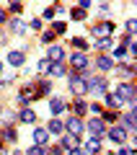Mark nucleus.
I'll return each mask as SVG.
<instances>
[{
    "label": "nucleus",
    "instance_id": "2",
    "mask_svg": "<svg viewBox=\"0 0 137 155\" xmlns=\"http://www.w3.org/2000/svg\"><path fill=\"white\" fill-rule=\"evenodd\" d=\"M85 91H91V93H106V80L104 78H91V83L85 85Z\"/></svg>",
    "mask_w": 137,
    "mask_h": 155
},
{
    "label": "nucleus",
    "instance_id": "11",
    "mask_svg": "<svg viewBox=\"0 0 137 155\" xmlns=\"http://www.w3.org/2000/svg\"><path fill=\"white\" fill-rule=\"evenodd\" d=\"M96 67H99V70H111V67H114V62H111V57H106V54H101L99 60H96Z\"/></svg>",
    "mask_w": 137,
    "mask_h": 155
},
{
    "label": "nucleus",
    "instance_id": "6",
    "mask_svg": "<svg viewBox=\"0 0 137 155\" xmlns=\"http://www.w3.org/2000/svg\"><path fill=\"white\" fill-rule=\"evenodd\" d=\"M70 65L75 67V70H85V67H88V60H85V54H83V52H78V54L70 57Z\"/></svg>",
    "mask_w": 137,
    "mask_h": 155
},
{
    "label": "nucleus",
    "instance_id": "16",
    "mask_svg": "<svg viewBox=\"0 0 137 155\" xmlns=\"http://www.w3.org/2000/svg\"><path fill=\"white\" fill-rule=\"evenodd\" d=\"M122 129H124V132H132V129H135V111H129V114L124 116V127Z\"/></svg>",
    "mask_w": 137,
    "mask_h": 155
},
{
    "label": "nucleus",
    "instance_id": "21",
    "mask_svg": "<svg viewBox=\"0 0 137 155\" xmlns=\"http://www.w3.org/2000/svg\"><path fill=\"white\" fill-rule=\"evenodd\" d=\"M49 72H52L55 78H60V75H65V67H62V65H52V67H49Z\"/></svg>",
    "mask_w": 137,
    "mask_h": 155
},
{
    "label": "nucleus",
    "instance_id": "15",
    "mask_svg": "<svg viewBox=\"0 0 137 155\" xmlns=\"http://www.w3.org/2000/svg\"><path fill=\"white\" fill-rule=\"evenodd\" d=\"M21 122H26V124L36 122V111H31V109H23V111H21Z\"/></svg>",
    "mask_w": 137,
    "mask_h": 155
},
{
    "label": "nucleus",
    "instance_id": "26",
    "mask_svg": "<svg viewBox=\"0 0 137 155\" xmlns=\"http://www.w3.org/2000/svg\"><path fill=\"white\" fill-rule=\"evenodd\" d=\"M44 153H47V150L36 145V147H28V153H26V155H44Z\"/></svg>",
    "mask_w": 137,
    "mask_h": 155
},
{
    "label": "nucleus",
    "instance_id": "14",
    "mask_svg": "<svg viewBox=\"0 0 137 155\" xmlns=\"http://www.w3.org/2000/svg\"><path fill=\"white\" fill-rule=\"evenodd\" d=\"M62 109H65V104H62L60 98H52V101H49V111H52V116L62 114Z\"/></svg>",
    "mask_w": 137,
    "mask_h": 155
},
{
    "label": "nucleus",
    "instance_id": "8",
    "mask_svg": "<svg viewBox=\"0 0 137 155\" xmlns=\"http://www.w3.org/2000/svg\"><path fill=\"white\" fill-rule=\"evenodd\" d=\"M23 60H26V54H23V52H8V62H11L13 67H18V65H23Z\"/></svg>",
    "mask_w": 137,
    "mask_h": 155
},
{
    "label": "nucleus",
    "instance_id": "7",
    "mask_svg": "<svg viewBox=\"0 0 137 155\" xmlns=\"http://www.w3.org/2000/svg\"><path fill=\"white\" fill-rule=\"evenodd\" d=\"M47 140H49V132H47V129H34V142L39 145V147H44V145H47Z\"/></svg>",
    "mask_w": 137,
    "mask_h": 155
},
{
    "label": "nucleus",
    "instance_id": "10",
    "mask_svg": "<svg viewBox=\"0 0 137 155\" xmlns=\"http://www.w3.org/2000/svg\"><path fill=\"white\" fill-rule=\"evenodd\" d=\"M67 129H70V134H75V137H78V134L83 132V122L78 119V116H72L70 122H67Z\"/></svg>",
    "mask_w": 137,
    "mask_h": 155
},
{
    "label": "nucleus",
    "instance_id": "30",
    "mask_svg": "<svg viewBox=\"0 0 137 155\" xmlns=\"http://www.w3.org/2000/svg\"><path fill=\"white\" fill-rule=\"evenodd\" d=\"M91 8V0H80V11H88Z\"/></svg>",
    "mask_w": 137,
    "mask_h": 155
},
{
    "label": "nucleus",
    "instance_id": "3",
    "mask_svg": "<svg viewBox=\"0 0 137 155\" xmlns=\"http://www.w3.org/2000/svg\"><path fill=\"white\" fill-rule=\"evenodd\" d=\"M88 132H91L96 140H99L101 134L106 132V124H104V119H91V122H88Z\"/></svg>",
    "mask_w": 137,
    "mask_h": 155
},
{
    "label": "nucleus",
    "instance_id": "5",
    "mask_svg": "<svg viewBox=\"0 0 137 155\" xmlns=\"http://www.w3.org/2000/svg\"><path fill=\"white\" fill-rule=\"evenodd\" d=\"M109 140H111V142H116V145H122V142L127 140V132H124L122 127H111V129H109Z\"/></svg>",
    "mask_w": 137,
    "mask_h": 155
},
{
    "label": "nucleus",
    "instance_id": "18",
    "mask_svg": "<svg viewBox=\"0 0 137 155\" xmlns=\"http://www.w3.org/2000/svg\"><path fill=\"white\" fill-rule=\"evenodd\" d=\"M99 147H101V140H96V137H93L91 142L85 145V150H83V153H85V155H88V153H99Z\"/></svg>",
    "mask_w": 137,
    "mask_h": 155
},
{
    "label": "nucleus",
    "instance_id": "1",
    "mask_svg": "<svg viewBox=\"0 0 137 155\" xmlns=\"http://www.w3.org/2000/svg\"><path fill=\"white\" fill-rule=\"evenodd\" d=\"M116 96H119L122 104H124V101L132 104V98H135V85H132V83H119V85H116Z\"/></svg>",
    "mask_w": 137,
    "mask_h": 155
},
{
    "label": "nucleus",
    "instance_id": "19",
    "mask_svg": "<svg viewBox=\"0 0 137 155\" xmlns=\"http://www.w3.org/2000/svg\"><path fill=\"white\" fill-rule=\"evenodd\" d=\"M106 104H109L111 109H119L122 101H119V96H116V93H109V96H106Z\"/></svg>",
    "mask_w": 137,
    "mask_h": 155
},
{
    "label": "nucleus",
    "instance_id": "28",
    "mask_svg": "<svg viewBox=\"0 0 137 155\" xmlns=\"http://www.w3.org/2000/svg\"><path fill=\"white\" fill-rule=\"evenodd\" d=\"M135 28H137V21H127V31L135 34Z\"/></svg>",
    "mask_w": 137,
    "mask_h": 155
},
{
    "label": "nucleus",
    "instance_id": "29",
    "mask_svg": "<svg viewBox=\"0 0 137 155\" xmlns=\"http://www.w3.org/2000/svg\"><path fill=\"white\" fill-rule=\"evenodd\" d=\"M114 155H132V150H129V147H119Z\"/></svg>",
    "mask_w": 137,
    "mask_h": 155
},
{
    "label": "nucleus",
    "instance_id": "33",
    "mask_svg": "<svg viewBox=\"0 0 137 155\" xmlns=\"http://www.w3.org/2000/svg\"><path fill=\"white\" fill-rule=\"evenodd\" d=\"M0 21H5V11H0Z\"/></svg>",
    "mask_w": 137,
    "mask_h": 155
},
{
    "label": "nucleus",
    "instance_id": "24",
    "mask_svg": "<svg viewBox=\"0 0 137 155\" xmlns=\"http://www.w3.org/2000/svg\"><path fill=\"white\" fill-rule=\"evenodd\" d=\"M49 67H52L49 60H42V62H39V72H49Z\"/></svg>",
    "mask_w": 137,
    "mask_h": 155
},
{
    "label": "nucleus",
    "instance_id": "20",
    "mask_svg": "<svg viewBox=\"0 0 137 155\" xmlns=\"http://www.w3.org/2000/svg\"><path fill=\"white\" fill-rule=\"evenodd\" d=\"M96 47H99V49H109V47H111V39H109V36L99 39V41H96Z\"/></svg>",
    "mask_w": 137,
    "mask_h": 155
},
{
    "label": "nucleus",
    "instance_id": "27",
    "mask_svg": "<svg viewBox=\"0 0 137 155\" xmlns=\"http://www.w3.org/2000/svg\"><path fill=\"white\" fill-rule=\"evenodd\" d=\"M72 44H75V47H78V49H85V47H88V44H85V41H83V39H72Z\"/></svg>",
    "mask_w": 137,
    "mask_h": 155
},
{
    "label": "nucleus",
    "instance_id": "9",
    "mask_svg": "<svg viewBox=\"0 0 137 155\" xmlns=\"http://www.w3.org/2000/svg\"><path fill=\"white\" fill-rule=\"evenodd\" d=\"M62 57H65L62 47H55V44H52V47H49V57H47V60H49V62H55V65H57V62H60Z\"/></svg>",
    "mask_w": 137,
    "mask_h": 155
},
{
    "label": "nucleus",
    "instance_id": "13",
    "mask_svg": "<svg viewBox=\"0 0 137 155\" xmlns=\"http://www.w3.org/2000/svg\"><path fill=\"white\" fill-rule=\"evenodd\" d=\"M111 28H114V26H111V23H96V26H93V34H99V36L104 39L106 34L111 31Z\"/></svg>",
    "mask_w": 137,
    "mask_h": 155
},
{
    "label": "nucleus",
    "instance_id": "4",
    "mask_svg": "<svg viewBox=\"0 0 137 155\" xmlns=\"http://www.w3.org/2000/svg\"><path fill=\"white\" fill-rule=\"evenodd\" d=\"M70 91L78 93V96H83L85 93V80H80V75H72L70 78Z\"/></svg>",
    "mask_w": 137,
    "mask_h": 155
},
{
    "label": "nucleus",
    "instance_id": "17",
    "mask_svg": "<svg viewBox=\"0 0 137 155\" xmlns=\"http://www.w3.org/2000/svg\"><path fill=\"white\" fill-rule=\"evenodd\" d=\"M62 129H65V124H62L60 119H52V122H49V129H47V132H52V134H60Z\"/></svg>",
    "mask_w": 137,
    "mask_h": 155
},
{
    "label": "nucleus",
    "instance_id": "31",
    "mask_svg": "<svg viewBox=\"0 0 137 155\" xmlns=\"http://www.w3.org/2000/svg\"><path fill=\"white\" fill-rule=\"evenodd\" d=\"M55 13H57V8H47V11H44V16H47V18H52Z\"/></svg>",
    "mask_w": 137,
    "mask_h": 155
},
{
    "label": "nucleus",
    "instance_id": "12",
    "mask_svg": "<svg viewBox=\"0 0 137 155\" xmlns=\"http://www.w3.org/2000/svg\"><path fill=\"white\" fill-rule=\"evenodd\" d=\"M62 145H65L67 150H78V147H80V140H78L75 134H67V137L62 140Z\"/></svg>",
    "mask_w": 137,
    "mask_h": 155
},
{
    "label": "nucleus",
    "instance_id": "25",
    "mask_svg": "<svg viewBox=\"0 0 137 155\" xmlns=\"http://www.w3.org/2000/svg\"><path fill=\"white\" fill-rule=\"evenodd\" d=\"M11 28H13V31H16V34H21V31H23V23L18 21V18H13V23H11Z\"/></svg>",
    "mask_w": 137,
    "mask_h": 155
},
{
    "label": "nucleus",
    "instance_id": "22",
    "mask_svg": "<svg viewBox=\"0 0 137 155\" xmlns=\"http://www.w3.org/2000/svg\"><path fill=\"white\" fill-rule=\"evenodd\" d=\"M72 111H75V116H80L83 111H85V104H83V101H75V104H72Z\"/></svg>",
    "mask_w": 137,
    "mask_h": 155
},
{
    "label": "nucleus",
    "instance_id": "32",
    "mask_svg": "<svg viewBox=\"0 0 137 155\" xmlns=\"http://www.w3.org/2000/svg\"><path fill=\"white\" fill-rule=\"evenodd\" d=\"M70 155H85V153H83V150L78 147V150H70Z\"/></svg>",
    "mask_w": 137,
    "mask_h": 155
},
{
    "label": "nucleus",
    "instance_id": "23",
    "mask_svg": "<svg viewBox=\"0 0 137 155\" xmlns=\"http://www.w3.org/2000/svg\"><path fill=\"white\" fill-rule=\"evenodd\" d=\"M72 18H75V21H83V18H85V11H80V8H72Z\"/></svg>",
    "mask_w": 137,
    "mask_h": 155
}]
</instances>
